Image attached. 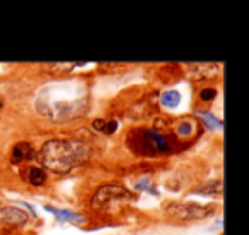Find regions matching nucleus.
Instances as JSON below:
<instances>
[{
	"label": "nucleus",
	"mask_w": 249,
	"mask_h": 235,
	"mask_svg": "<svg viewBox=\"0 0 249 235\" xmlns=\"http://www.w3.org/2000/svg\"><path fill=\"white\" fill-rule=\"evenodd\" d=\"M149 186H150V179H149V177H143L142 181H139V183H137L135 189L143 191V189H149Z\"/></svg>",
	"instance_id": "nucleus-14"
},
{
	"label": "nucleus",
	"mask_w": 249,
	"mask_h": 235,
	"mask_svg": "<svg viewBox=\"0 0 249 235\" xmlns=\"http://www.w3.org/2000/svg\"><path fill=\"white\" fill-rule=\"evenodd\" d=\"M118 130V123L116 121H106L104 123V128H103V135H113V133H116Z\"/></svg>",
	"instance_id": "nucleus-13"
},
{
	"label": "nucleus",
	"mask_w": 249,
	"mask_h": 235,
	"mask_svg": "<svg viewBox=\"0 0 249 235\" xmlns=\"http://www.w3.org/2000/svg\"><path fill=\"white\" fill-rule=\"evenodd\" d=\"M159 101H160V106H162L164 109L174 111V109H178V107H179L181 101H183V96H181L179 90L167 89V90H164V92L160 94Z\"/></svg>",
	"instance_id": "nucleus-9"
},
{
	"label": "nucleus",
	"mask_w": 249,
	"mask_h": 235,
	"mask_svg": "<svg viewBox=\"0 0 249 235\" xmlns=\"http://www.w3.org/2000/svg\"><path fill=\"white\" fill-rule=\"evenodd\" d=\"M104 119H94V123H92V128L96 130V132H103V128H104Z\"/></svg>",
	"instance_id": "nucleus-15"
},
{
	"label": "nucleus",
	"mask_w": 249,
	"mask_h": 235,
	"mask_svg": "<svg viewBox=\"0 0 249 235\" xmlns=\"http://www.w3.org/2000/svg\"><path fill=\"white\" fill-rule=\"evenodd\" d=\"M89 155L86 143L79 140L52 138L45 142L36 153V159L45 170H52L55 174L70 172L73 167L82 164Z\"/></svg>",
	"instance_id": "nucleus-1"
},
{
	"label": "nucleus",
	"mask_w": 249,
	"mask_h": 235,
	"mask_svg": "<svg viewBox=\"0 0 249 235\" xmlns=\"http://www.w3.org/2000/svg\"><path fill=\"white\" fill-rule=\"evenodd\" d=\"M45 211L52 213L53 217L58 221H62V223H73V225L86 223L84 215L77 213V211H72V210H67V208H55V206H52V204H45Z\"/></svg>",
	"instance_id": "nucleus-5"
},
{
	"label": "nucleus",
	"mask_w": 249,
	"mask_h": 235,
	"mask_svg": "<svg viewBox=\"0 0 249 235\" xmlns=\"http://www.w3.org/2000/svg\"><path fill=\"white\" fill-rule=\"evenodd\" d=\"M130 198H132V194L126 187L120 186V184H106L96 191L90 204L97 211H113V208L123 206L124 203H128Z\"/></svg>",
	"instance_id": "nucleus-2"
},
{
	"label": "nucleus",
	"mask_w": 249,
	"mask_h": 235,
	"mask_svg": "<svg viewBox=\"0 0 249 235\" xmlns=\"http://www.w3.org/2000/svg\"><path fill=\"white\" fill-rule=\"evenodd\" d=\"M143 142H145V145L152 152H159V153L171 152V143L167 140V136H164L157 130H145L143 132Z\"/></svg>",
	"instance_id": "nucleus-4"
},
{
	"label": "nucleus",
	"mask_w": 249,
	"mask_h": 235,
	"mask_svg": "<svg viewBox=\"0 0 249 235\" xmlns=\"http://www.w3.org/2000/svg\"><path fill=\"white\" fill-rule=\"evenodd\" d=\"M2 107H4V99L0 97V109H2Z\"/></svg>",
	"instance_id": "nucleus-16"
},
{
	"label": "nucleus",
	"mask_w": 249,
	"mask_h": 235,
	"mask_svg": "<svg viewBox=\"0 0 249 235\" xmlns=\"http://www.w3.org/2000/svg\"><path fill=\"white\" fill-rule=\"evenodd\" d=\"M178 213H173V217L181 218V220L186 221H193V220H200V218H205L208 215V210H205L200 204H181L178 206Z\"/></svg>",
	"instance_id": "nucleus-7"
},
{
	"label": "nucleus",
	"mask_w": 249,
	"mask_h": 235,
	"mask_svg": "<svg viewBox=\"0 0 249 235\" xmlns=\"http://www.w3.org/2000/svg\"><path fill=\"white\" fill-rule=\"evenodd\" d=\"M198 97H200L201 102H212L217 97V89L215 87H203L200 90V94H198Z\"/></svg>",
	"instance_id": "nucleus-12"
},
{
	"label": "nucleus",
	"mask_w": 249,
	"mask_h": 235,
	"mask_svg": "<svg viewBox=\"0 0 249 235\" xmlns=\"http://www.w3.org/2000/svg\"><path fill=\"white\" fill-rule=\"evenodd\" d=\"M198 114H200V118L203 119L205 125L208 126V130H224V123L213 113H210V111H200Z\"/></svg>",
	"instance_id": "nucleus-11"
},
{
	"label": "nucleus",
	"mask_w": 249,
	"mask_h": 235,
	"mask_svg": "<svg viewBox=\"0 0 249 235\" xmlns=\"http://www.w3.org/2000/svg\"><path fill=\"white\" fill-rule=\"evenodd\" d=\"M26 181L31 184L33 187H41L48 181V172H46L43 167L38 166H29L26 169Z\"/></svg>",
	"instance_id": "nucleus-8"
},
{
	"label": "nucleus",
	"mask_w": 249,
	"mask_h": 235,
	"mask_svg": "<svg viewBox=\"0 0 249 235\" xmlns=\"http://www.w3.org/2000/svg\"><path fill=\"white\" fill-rule=\"evenodd\" d=\"M196 121H191V119H183V121H178L174 125V133H176L178 138H191L196 132Z\"/></svg>",
	"instance_id": "nucleus-10"
},
{
	"label": "nucleus",
	"mask_w": 249,
	"mask_h": 235,
	"mask_svg": "<svg viewBox=\"0 0 249 235\" xmlns=\"http://www.w3.org/2000/svg\"><path fill=\"white\" fill-rule=\"evenodd\" d=\"M31 217L29 213H26L22 208L11 206V204H4L0 206V225H5V227H22V225L29 223Z\"/></svg>",
	"instance_id": "nucleus-3"
},
{
	"label": "nucleus",
	"mask_w": 249,
	"mask_h": 235,
	"mask_svg": "<svg viewBox=\"0 0 249 235\" xmlns=\"http://www.w3.org/2000/svg\"><path fill=\"white\" fill-rule=\"evenodd\" d=\"M36 153H35V147L28 142H19L12 147V152H11V162L12 164H21L29 162L31 159H35Z\"/></svg>",
	"instance_id": "nucleus-6"
}]
</instances>
